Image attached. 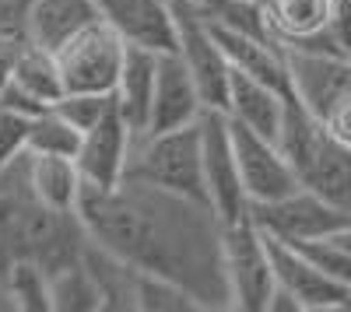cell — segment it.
Wrapping results in <instances>:
<instances>
[{"label":"cell","instance_id":"7c38bea8","mask_svg":"<svg viewBox=\"0 0 351 312\" xmlns=\"http://www.w3.org/2000/svg\"><path fill=\"white\" fill-rule=\"evenodd\" d=\"M271 239V235H267ZM271 257H274V277L278 288H285L291 298L299 302L302 312H337L351 309V291L327 277L299 246L271 239Z\"/></svg>","mask_w":351,"mask_h":312},{"label":"cell","instance_id":"f1b7e54d","mask_svg":"<svg viewBox=\"0 0 351 312\" xmlns=\"http://www.w3.org/2000/svg\"><path fill=\"white\" fill-rule=\"evenodd\" d=\"M28 127H32V116L0 105V168L28 151Z\"/></svg>","mask_w":351,"mask_h":312},{"label":"cell","instance_id":"d6a6232c","mask_svg":"<svg viewBox=\"0 0 351 312\" xmlns=\"http://www.w3.org/2000/svg\"><path fill=\"white\" fill-rule=\"evenodd\" d=\"M11 298H8V288H4V277H0V312H11Z\"/></svg>","mask_w":351,"mask_h":312},{"label":"cell","instance_id":"3957f363","mask_svg":"<svg viewBox=\"0 0 351 312\" xmlns=\"http://www.w3.org/2000/svg\"><path fill=\"white\" fill-rule=\"evenodd\" d=\"M278 148L306 190L351 211V148L334 140L324 120L313 109H306L295 95H288V109L278 130Z\"/></svg>","mask_w":351,"mask_h":312},{"label":"cell","instance_id":"603a6c76","mask_svg":"<svg viewBox=\"0 0 351 312\" xmlns=\"http://www.w3.org/2000/svg\"><path fill=\"white\" fill-rule=\"evenodd\" d=\"M49 298L53 312H102V291L92 267L84 263V252L77 260L49 270Z\"/></svg>","mask_w":351,"mask_h":312},{"label":"cell","instance_id":"277c9868","mask_svg":"<svg viewBox=\"0 0 351 312\" xmlns=\"http://www.w3.org/2000/svg\"><path fill=\"white\" fill-rule=\"evenodd\" d=\"M127 176L144 179L152 186H162V190H172V193H183V196H193V200H208L200 120L190 123V127H176V130L137 133Z\"/></svg>","mask_w":351,"mask_h":312},{"label":"cell","instance_id":"4fadbf2b","mask_svg":"<svg viewBox=\"0 0 351 312\" xmlns=\"http://www.w3.org/2000/svg\"><path fill=\"white\" fill-rule=\"evenodd\" d=\"M288 84L291 95L324 120V112L344 92H351V56L324 49H288Z\"/></svg>","mask_w":351,"mask_h":312},{"label":"cell","instance_id":"52a82bcc","mask_svg":"<svg viewBox=\"0 0 351 312\" xmlns=\"http://www.w3.org/2000/svg\"><path fill=\"white\" fill-rule=\"evenodd\" d=\"M250 218L256 221V229L271 239L281 242H309V239H327L341 232L351 221V211L324 200L319 193L299 186L278 200L267 204H250Z\"/></svg>","mask_w":351,"mask_h":312},{"label":"cell","instance_id":"5bb4252c","mask_svg":"<svg viewBox=\"0 0 351 312\" xmlns=\"http://www.w3.org/2000/svg\"><path fill=\"white\" fill-rule=\"evenodd\" d=\"M102 18L127 39V46H141L152 53L180 49V21L172 0H99Z\"/></svg>","mask_w":351,"mask_h":312},{"label":"cell","instance_id":"8fae6325","mask_svg":"<svg viewBox=\"0 0 351 312\" xmlns=\"http://www.w3.org/2000/svg\"><path fill=\"white\" fill-rule=\"evenodd\" d=\"M134 137H137V130L127 123L120 105H112L92 130H84L81 151H77V168H81L84 186L109 190L120 179H127Z\"/></svg>","mask_w":351,"mask_h":312},{"label":"cell","instance_id":"7402d4cb","mask_svg":"<svg viewBox=\"0 0 351 312\" xmlns=\"http://www.w3.org/2000/svg\"><path fill=\"white\" fill-rule=\"evenodd\" d=\"M14 84L39 99L43 105H56L64 95H67V84H64V70H60V60H56L53 49H43L36 42H25L21 53H18V64H14Z\"/></svg>","mask_w":351,"mask_h":312},{"label":"cell","instance_id":"f546056e","mask_svg":"<svg viewBox=\"0 0 351 312\" xmlns=\"http://www.w3.org/2000/svg\"><path fill=\"white\" fill-rule=\"evenodd\" d=\"M324 127L334 140H341L344 148H351V92H344L327 112H324Z\"/></svg>","mask_w":351,"mask_h":312},{"label":"cell","instance_id":"1f68e13d","mask_svg":"<svg viewBox=\"0 0 351 312\" xmlns=\"http://www.w3.org/2000/svg\"><path fill=\"white\" fill-rule=\"evenodd\" d=\"M334 239H337V242H341V246H344V249L351 252V221L344 224V229H341V232H334Z\"/></svg>","mask_w":351,"mask_h":312},{"label":"cell","instance_id":"ffe728a7","mask_svg":"<svg viewBox=\"0 0 351 312\" xmlns=\"http://www.w3.org/2000/svg\"><path fill=\"white\" fill-rule=\"evenodd\" d=\"M84 263L92 267L99 291H102V312H141V270L120 260L116 252L102 249L88 239Z\"/></svg>","mask_w":351,"mask_h":312},{"label":"cell","instance_id":"484cf974","mask_svg":"<svg viewBox=\"0 0 351 312\" xmlns=\"http://www.w3.org/2000/svg\"><path fill=\"white\" fill-rule=\"evenodd\" d=\"M141 312H204V309L183 285L158 274H141Z\"/></svg>","mask_w":351,"mask_h":312},{"label":"cell","instance_id":"4dcf8cb0","mask_svg":"<svg viewBox=\"0 0 351 312\" xmlns=\"http://www.w3.org/2000/svg\"><path fill=\"white\" fill-rule=\"evenodd\" d=\"M25 42L28 39H21V36H0V95H4V88L14 77V64H18V53Z\"/></svg>","mask_w":351,"mask_h":312},{"label":"cell","instance_id":"d4e9b609","mask_svg":"<svg viewBox=\"0 0 351 312\" xmlns=\"http://www.w3.org/2000/svg\"><path fill=\"white\" fill-rule=\"evenodd\" d=\"M81 140H84V133H81L56 105L43 109L39 116H32V127H28V151H32V155L77 158Z\"/></svg>","mask_w":351,"mask_h":312},{"label":"cell","instance_id":"83f0119b","mask_svg":"<svg viewBox=\"0 0 351 312\" xmlns=\"http://www.w3.org/2000/svg\"><path fill=\"white\" fill-rule=\"evenodd\" d=\"M112 105H116V95H95V92H67L56 102V109H60L81 133L92 130Z\"/></svg>","mask_w":351,"mask_h":312},{"label":"cell","instance_id":"6da1fadb","mask_svg":"<svg viewBox=\"0 0 351 312\" xmlns=\"http://www.w3.org/2000/svg\"><path fill=\"white\" fill-rule=\"evenodd\" d=\"M77 214L88 239L141 274L183 285L204 312L232 309L225 281V221L208 200L127 176L109 190L84 186Z\"/></svg>","mask_w":351,"mask_h":312},{"label":"cell","instance_id":"ac0fdd59","mask_svg":"<svg viewBox=\"0 0 351 312\" xmlns=\"http://www.w3.org/2000/svg\"><path fill=\"white\" fill-rule=\"evenodd\" d=\"M102 18L99 0H36L28 11V42L43 49H60L67 39H74L81 28Z\"/></svg>","mask_w":351,"mask_h":312},{"label":"cell","instance_id":"d6986e66","mask_svg":"<svg viewBox=\"0 0 351 312\" xmlns=\"http://www.w3.org/2000/svg\"><path fill=\"white\" fill-rule=\"evenodd\" d=\"M158 60L162 53L141 49V46H127V60L120 70V84H116V105L127 116V123L144 133L152 116V102H155V84H158Z\"/></svg>","mask_w":351,"mask_h":312},{"label":"cell","instance_id":"7a4b0ae2","mask_svg":"<svg viewBox=\"0 0 351 312\" xmlns=\"http://www.w3.org/2000/svg\"><path fill=\"white\" fill-rule=\"evenodd\" d=\"M88 229L77 211H56L32 186L28 151L0 168V267L8 260H39L56 270L77 260Z\"/></svg>","mask_w":351,"mask_h":312},{"label":"cell","instance_id":"cb8c5ba5","mask_svg":"<svg viewBox=\"0 0 351 312\" xmlns=\"http://www.w3.org/2000/svg\"><path fill=\"white\" fill-rule=\"evenodd\" d=\"M0 277H4L14 312H53L49 270L39 260H8L0 267Z\"/></svg>","mask_w":351,"mask_h":312},{"label":"cell","instance_id":"44dd1931","mask_svg":"<svg viewBox=\"0 0 351 312\" xmlns=\"http://www.w3.org/2000/svg\"><path fill=\"white\" fill-rule=\"evenodd\" d=\"M32 186L46 204H53L56 211H77L81 193H84V179L77 158H64V155H32Z\"/></svg>","mask_w":351,"mask_h":312},{"label":"cell","instance_id":"8992f818","mask_svg":"<svg viewBox=\"0 0 351 312\" xmlns=\"http://www.w3.org/2000/svg\"><path fill=\"white\" fill-rule=\"evenodd\" d=\"M56 60H60L67 92L112 95L127 60V39L106 18H99L56 49Z\"/></svg>","mask_w":351,"mask_h":312},{"label":"cell","instance_id":"30bf717a","mask_svg":"<svg viewBox=\"0 0 351 312\" xmlns=\"http://www.w3.org/2000/svg\"><path fill=\"white\" fill-rule=\"evenodd\" d=\"M232 123V144H236V158H239V176H243V186H246V196L250 204H267V200H278V196L299 190V176L295 168L288 165V158L281 155L278 140L274 137H263L243 123Z\"/></svg>","mask_w":351,"mask_h":312},{"label":"cell","instance_id":"e0dca14e","mask_svg":"<svg viewBox=\"0 0 351 312\" xmlns=\"http://www.w3.org/2000/svg\"><path fill=\"white\" fill-rule=\"evenodd\" d=\"M288 95L291 92H281V88H274V84H267V81H256V77H250L243 70H232V88H228L225 112L236 123L278 140L285 109H288Z\"/></svg>","mask_w":351,"mask_h":312},{"label":"cell","instance_id":"9c48e42d","mask_svg":"<svg viewBox=\"0 0 351 312\" xmlns=\"http://www.w3.org/2000/svg\"><path fill=\"white\" fill-rule=\"evenodd\" d=\"M176 8V21H180V53L186 70L193 74L197 88L204 95L208 109H225L228 105V88H232V64L221 49V42L215 39L211 25L204 21L190 0H172Z\"/></svg>","mask_w":351,"mask_h":312},{"label":"cell","instance_id":"2e32d148","mask_svg":"<svg viewBox=\"0 0 351 312\" xmlns=\"http://www.w3.org/2000/svg\"><path fill=\"white\" fill-rule=\"evenodd\" d=\"M330 14L334 0H267V21L281 46L348 56L330 36Z\"/></svg>","mask_w":351,"mask_h":312},{"label":"cell","instance_id":"ba28073f","mask_svg":"<svg viewBox=\"0 0 351 312\" xmlns=\"http://www.w3.org/2000/svg\"><path fill=\"white\" fill-rule=\"evenodd\" d=\"M200 140H204V186H208L211 207L221 214L225 224L250 218V196L239 176V158L236 144H232V123L225 109H204Z\"/></svg>","mask_w":351,"mask_h":312},{"label":"cell","instance_id":"4316f807","mask_svg":"<svg viewBox=\"0 0 351 312\" xmlns=\"http://www.w3.org/2000/svg\"><path fill=\"white\" fill-rule=\"evenodd\" d=\"M291 246H299L327 277H334L337 285H344V288L351 291V252H348L334 235H327V239H309V242H291Z\"/></svg>","mask_w":351,"mask_h":312},{"label":"cell","instance_id":"5b68a950","mask_svg":"<svg viewBox=\"0 0 351 312\" xmlns=\"http://www.w3.org/2000/svg\"><path fill=\"white\" fill-rule=\"evenodd\" d=\"M225 281L236 312H267L278 288L271 239L253 218L225 224Z\"/></svg>","mask_w":351,"mask_h":312},{"label":"cell","instance_id":"9a60e30c","mask_svg":"<svg viewBox=\"0 0 351 312\" xmlns=\"http://www.w3.org/2000/svg\"><path fill=\"white\" fill-rule=\"evenodd\" d=\"M204 95L197 88L193 74L186 70L180 53H162L158 60V84H155V102H152V116H148V133L158 130H176V127H190L204 116Z\"/></svg>","mask_w":351,"mask_h":312}]
</instances>
